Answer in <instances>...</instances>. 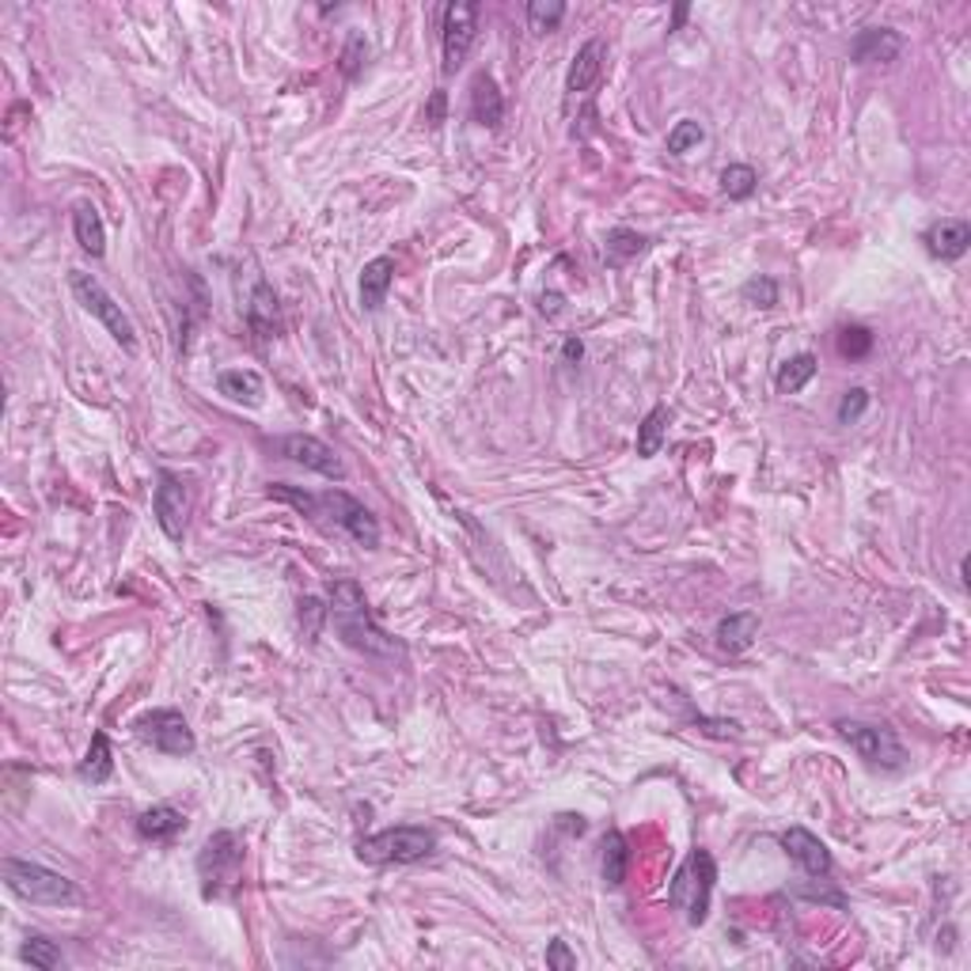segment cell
Listing matches in <instances>:
<instances>
[{"mask_svg":"<svg viewBox=\"0 0 971 971\" xmlns=\"http://www.w3.org/2000/svg\"><path fill=\"white\" fill-rule=\"evenodd\" d=\"M247 847L236 831H213L197 854V880L205 899H220L225 891L240 888Z\"/></svg>","mask_w":971,"mask_h":971,"instance_id":"6","label":"cell"},{"mask_svg":"<svg viewBox=\"0 0 971 971\" xmlns=\"http://www.w3.org/2000/svg\"><path fill=\"white\" fill-rule=\"evenodd\" d=\"M73 232H76V243H81L84 254H92V259H103V254H107V228H103V217L92 202H81L73 209Z\"/></svg>","mask_w":971,"mask_h":971,"instance_id":"23","label":"cell"},{"mask_svg":"<svg viewBox=\"0 0 971 971\" xmlns=\"http://www.w3.org/2000/svg\"><path fill=\"white\" fill-rule=\"evenodd\" d=\"M269 448L277 452L281 459H289V464H300L308 467V471L323 475V479L338 482L346 479V464H341L338 456H334V448L326 441H320V436L312 433H289V436H277Z\"/></svg>","mask_w":971,"mask_h":971,"instance_id":"10","label":"cell"},{"mask_svg":"<svg viewBox=\"0 0 971 971\" xmlns=\"http://www.w3.org/2000/svg\"><path fill=\"white\" fill-rule=\"evenodd\" d=\"M326 619H331V626L338 631V638L353 652H361V657L384 660V664H403L406 660V646L399 638H392V634L372 619L369 600H364V588L357 585V580H349V577L334 580Z\"/></svg>","mask_w":971,"mask_h":971,"instance_id":"1","label":"cell"},{"mask_svg":"<svg viewBox=\"0 0 971 971\" xmlns=\"http://www.w3.org/2000/svg\"><path fill=\"white\" fill-rule=\"evenodd\" d=\"M714 880H718V865H714L710 850H691L687 862L675 870L672 885H668V903L680 907L683 919L691 926H703L710 919V899H714Z\"/></svg>","mask_w":971,"mask_h":971,"instance_id":"3","label":"cell"},{"mask_svg":"<svg viewBox=\"0 0 971 971\" xmlns=\"http://www.w3.org/2000/svg\"><path fill=\"white\" fill-rule=\"evenodd\" d=\"M217 392L240 406H262L266 384H262V376L254 369H225L217 376Z\"/></svg>","mask_w":971,"mask_h":971,"instance_id":"22","label":"cell"},{"mask_svg":"<svg viewBox=\"0 0 971 971\" xmlns=\"http://www.w3.org/2000/svg\"><path fill=\"white\" fill-rule=\"evenodd\" d=\"M137 732H141V740H148V744L156 747V752L175 755V759H182V755H194L197 752L194 729L187 726V718H182L179 710H153V714H145V718L137 721Z\"/></svg>","mask_w":971,"mask_h":971,"instance_id":"11","label":"cell"},{"mask_svg":"<svg viewBox=\"0 0 971 971\" xmlns=\"http://www.w3.org/2000/svg\"><path fill=\"white\" fill-rule=\"evenodd\" d=\"M603 854H600V877L608 888H623L626 873H631V842H626L623 831H608L603 835Z\"/></svg>","mask_w":971,"mask_h":971,"instance_id":"21","label":"cell"},{"mask_svg":"<svg viewBox=\"0 0 971 971\" xmlns=\"http://www.w3.org/2000/svg\"><path fill=\"white\" fill-rule=\"evenodd\" d=\"M559 304H562V297H543V312H547V315L559 312Z\"/></svg>","mask_w":971,"mask_h":971,"instance_id":"41","label":"cell"},{"mask_svg":"<svg viewBox=\"0 0 971 971\" xmlns=\"http://www.w3.org/2000/svg\"><path fill=\"white\" fill-rule=\"evenodd\" d=\"M706 141V130L695 122V118H683V122L672 125V133H668V153L672 156H687L691 148H698Z\"/></svg>","mask_w":971,"mask_h":971,"instance_id":"32","label":"cell"},{"mask_svg":"<svg viewBox=\"0 0 971 971\" xmlns=\"http://www.w3.org/2000/svg\"><path fill=\"white\" fill-rule=\"evenodd\" d=\"M429 854H436V831L429 827H384L376 835H364L357 842V858L364 865H413L425 862Z\"/></svg>","mask_w":971,"mask_h":971,"instance_id":"5","label":"cell"},{"mask_svg":"<svg viewBox=\"0 0 971 971\" xmlns=\"http://www.w3.org/2000/svg\"><path fill=\"white\" fill-rule=\"evenodd\" d=\"M528 20L536 31H554L562 20H566V4H562V0H531Z\"/></svg>","mask_w":971,"mask_h":971,"instance_id":"34","label":"cell"},{"mask_svg":"<svg viewBox=\"0 0 971 971\" xmlns=\"http://www.w3.org/2000/svg\"><path fill=\"white\" fill-rule=\"evenodd\" d=\"M153 513H156V524H160L164 536L171 539V543H182V536H187V516H190V493L179 475H171V471L156 475Z\"/></svg>","mask_w":971,"mask_h":971,"instance_id":"12","label":"cell"},{"mask_svg":"<svg viewBox=\"0 0 971 971\" xmlns=\"http://www.w3.org/2000/svg\"><path fill=\"white\" fill-rule=\"evenodd\" d=\"M683 20H687V4H675L672 8V27H668V31H680Z\"/></svg>","mask_w":971,"mask_h":971,"instance_id":"40","label":"cell"},{"mask_svg":"<svg viewBox=\"0 0 971 971\" xmlns=\"http://www.w3.org/2000/svg\"><path fill=\"white\" fill-rule=\"evenodd\" d=\"M835 346H839V353L847 357V361H862V357H870L873 346H877V334H873L870 326H862V323H850V326H842V331H839Z\"/></svg>","mask_w":971,"mask_h":971,"instance_id":"31","label":"cell"},{"mask_svg":"<svg viewBox=\"0 0 971 971\" xmlns=\"http://www.w3.org/2000/svg\"><path fill=\"white\" fill-rule=\"evenodd\" d=\"M668 425H672V410H668L664 403L652 406L646 418H642V425H638V456H642V459H652L660 448H664V441H668Z\"/></svg>","mask_w":971,"mask_h":971,"instance_id":"26","label":"cell"},{"mask_svg":"<svg viewBox=\"0 0 971 971\" xmlns=\"http://www.w3.org/2000/svg\"><path fill=\"white\" fill-rule=\"evenodd\" d=\"M76 775H81L84 782H92V786H103L110 775H115V752H110L107 732H95V736H92V747H87V755L81 759V767H76Z\"/></svg>","mask_w":971,"mask_h":971,"instance_id":"25","label":"cell"},{"mask_svg":"<svg viewBox=\"0 0 971 971\" xmlns=\"http://www.w3.org/2000/svg\"><path fill=\"white\" fill-rule=\"evenodd\" d=\"M580 357H585V341H580L577 334H570V338L562 341V361H566V364H577Z\"/></svg>","mask_w":971,"mask_h":971,"instance_id":"39","label":"cell"},{"mask_svg":"<svg viewBox=\"0 0 971 971\" xmlns=\"http://www.w3.org/2000/svg\"><path fill=\"white\" fill-rule=\"evenodd\" d=\"M778 842H782V850L808 873V877H831V870H835L831 850H827V842L819 839V835H812L808 827H786V831L778 835Z\"/></svg>","mask_w":971,"mask_h":971,"instance_id":"13","label":"cell"},{"mask_svg":"<svg viewBox=\"0 0 971 971\" xmlns=\"http://www.w3.org/2000/svg\"><path fill=\"white\" fill-rule=\"evenodd\" d=\"M247 326H251V334H259L262 341L281 334V308H277V292L269 289L266 281L254 285L251 304H247Z\"/></svg>","mask_w":971,"mask_h":971,"instance_id":"18","label":"cell"},{"mask_svg":"<svg viewBox=\"0 0 971 971\" xmlns=\"http://www.w3.org/2000/svg\"><path fill=\"white\" fill-rule=\"evenodd\" d=\"M922 240H926V251L934 254V259L957 262V259H964L968 247H971V225L968 220H957V217L937 220L934 228H926Z\"/></svg>","mask_w":971,"mask_h":971,"instance_id":"16","label":"cell"},{"mask_svg":"<svg viewBox=\"0 0 971 971\" xmlns=\"http://www.w3.org/2000/svg\"><path fill=\"white\" fill-rule=\"evenodd\" d=\"M603 61H608V43L603 38H588L577 53H573V65L566 76V95L577 99V95H588L603 76Z\"/></svg>","mask_w":971,"mask_h":971,"instance_id":"15","label":"cell"},{"mask_svg":"<svg viewBox=\"0 0 971 971\" xmlns=\"http://www.w3.org/2000/svg\"><path fill=\"white\" fill-rule=\"evenodd\" d=\"M479 12L482 8L475 0H452L441 15V50H444V76H452L467 61L479 35Z\"/></svg>","mask_w":971,"mask_h":971,"instance_id":"9","label":"cell"},{"mask_svg":"<svg viewBox=\"0 0 971 971\" xmlns=\"http://www.w3.org/2000/svg\"><path fill=\"white\" fill-rule=\"evenodd\" d=\"M547 968H554V971H573V968H577V957H573L570 945L562 942V937H554V942L547 945Z\"/></svg>","mask_w":971,"mask_h":971,"instance_id":"37","label":"cell"},{"mask_svg":"<svg viewBox=\"0 0 971 971\" xmlns=\"http://www.w3.org/2000/svg\"><path fill=\"white\" fill-rule=\"evenodd\" d=\"M816 372H819L816 357H812V353H798V357H790L782 369H778L775 384H778V392H782V395H798V392H805L808 380L816 376Z\"/></svg>","mask_w":971,"mask_h":971,"instance_id":"28","label":"cell"},{"mask_svg":"<svg viewBox=\"0 0 971 971\" xmlns=\"http://www.w3.org/2000/svg\"><path fill=\"white\" fill-rule=\"evenodd\" d=\"M395 281V259L380 254V259L364 262L361 269V308L364 312H380L387 304V289Z\"/></svg>","mask_w":971,"mask_h":971,"instance_id":"20","label":"cell"},{"mask_svg":"<svg viewBox=\"0 0 971 971\" xmlns=\"http://www.w3.org/2000/svg\"><path fill=\"white\" fill-rule=\"evenodd\" d=\"M835 729H839V736L854 747L858 759H865V767L885 770V775H899V770H907V763H911L907 747L899 744V736L888 726H870V721L842 718V721H835Z\"/></svg>","mask_w":971,"mask_h":971,"instance_id":"7","label":"cell"},{"mask_svg":"<svg viewBox=\"0 0 971 971\" xmlns=\"http://www.w3.org/2000/svg\"><path fill=\"white\" fill-rule=\"evenodd\" d=\"M646 247L649 240L642 232H634V228H611V232L603 236V259H608V266H626V262L638 259Z\"/></svg>","mask_w":971,"mask_h":971,"instance_id":"27","label":"cell"},{"mask_svg":"<svg viewBox=\"0 0 971 971\" xmlns=\"http://www.w3.org/2000/svg\"><path fill=\"white\" fill-rule=\"evenodd\" d=\"M269 498H281V501H289V505H297L308 520H323L326 516V520L338 524L357 547H364V551H376L380 547V520L372 516V508H364L361 501L353 498V493H346V490L308 493V490H300V485L277 482V485H269Z\"/></svg>","mask_w":971,"mask_h":971,"instance_id":"2","label":"cell"},{"mask_svg":"<svg viewBox=\"0 0 971 971\" xmlns=\"http://www.w3.org/2000/svg\"><path fill=\"white\" fill-rule=\"evenodd\" d=\"M865 410H870V392H865V387H850V392H842V399H839L842 425H854Z\"/></svg>","mask_w":971,"mask_h":971,"instance_id":"36","label":"cell"},{"mask_svg":"<svg viewBox=\"0 0 971 971\" xmlns=\"http://www.w3.org/2000/svg\"><path fill=\"white\" fill-rule=\"evenodd\" d=\"M364 58H369V43H364L361 31H353V35L346 38V50H341V73H346L349 81H357V73H361Z\"/></svg>","mask_w":971,"mask_h":971,"instance_id":"35","label":"cell"},{"mask_svg":"<svg viewBox=\"0 0 971 971\" xmlns=\"http://www.w3.org/2000/svg\"><path fill=\"white\" fill-rule=\"evenodd\" d=\"M714 638H718L721 652H732V657H736V652H747L752 642L759 638V615H755V611H732V615H726L718 623Z\"/></svg>","mask_w":971,"mask_h":971,"instance_id":"19","label":"cell"},{"mask_svg":"<svg viewBox=\"0 0 971 971\" xmlns=\"http://www.w3.org/2000/svg\"><path fill=\"white\" fill-rule=\"evenodd\" d=\"M20 960H23V964H31V968H38V971H53V968L65 964L61 949L43 934H31L27 942L20 945Z\"/></svg>","mask_w":971,"mask_h":971,"instance_id":"29","label":"cell"},{"mask_svg":"<svg viewBox=\"0 0 971 971\" xmlns=\"http://www.w3.org/2000/svg\"><path fill=\"white\" fill-rule=\"evenodd\" d=\"M179 831H187V816L171 805H153L148 812L137 816V835L141 839H153V842H167L175 839Z\"/></svg>","mask_w":971,"mask_h":971,"instance_id":"24","label":"cell"},{"mask_svg":"<svg viewBox=\"0 0 971 971\" xmlns=\"http://www.w3.org/2000/svg\"><path fill=\"white\" fill-rule=\"evenodd\" d=\"M740 297H744V304L752 308H775L778 304V281L767 274H755L744 281V289H740Z\"/></svg>","mask_w":971,"mask_h":971,"instance_id":"33","label":"cell"},{"mask_svg":"<svg viewBox=\"0 0 971 971\" xmlns=\"http://www.w3.org/2000/svg\"><path fill=\"white\" fill-rule=\"evenodd\" d=\"M721 190L732 197V202H747V197L759 190V171L752 164H729L721 171Z\"/></svg>","mask_w":971,"mask_h":971,"instance_id":"30","label":"cell"},{"mask_svg":"<svg viewBox=\"0 0 971 971\" xmlns=\"http://www.w3.org/2000/svg\"><path fill=\"white\" fill-rule=\"evenodd\" d=\"M903 50V35L891 27H862L850 43V61L854 65H888Z\"/></svg>","mask_w":971,"mask_h":971,"instance_id":"14","label":"cell"},{"mask_svg":"<svg viewBox=\"0 0 971 971\" xmlns=\"http://www.w3.org/2000/svg\"><path fill=\"white\" fill-rule=\"evenodd\" d=\"M69 289H73L76 304H81L84 312H92L95 320L107 326V334L118 341V346L130 349V353H133V349H137V331H133L130 315H125V312H122V304H118V300L110 297L107 289H103L99 277L84 274V269H73V274H69Z\"/></svg>","mask_w":971,"mask_h":971,"instance_id":"8","label":"cell"},{"mask_svg":"<svg viewBox=\"0 0 971 971\" xmlns=\"http://www.w3.org/2000/svg\"><path fill=\"white\" fill-rule=\"evenodd\" d=\"M471 118L482 130H498L505 122V95L490 73H479L471 81Z\"/></svg>","mask_w":971,"mask_h":971,"instance_id":"17","label":"cell"},{"mask_svg":"<svg viewBox=\"0 0 971 971\" xmlns=\"http://www.w3.org/2000/svg\"><path fill=\"white\" fill-rule=\"evenodd\" d=\"M0 873H4V885L12 896L27 899V903L38 907H61V903H76L81 891H76L73 880L58 870H46L38 862H23V858H4L0 862Z\"/></svg>","mask_w":971,"mask_h":971,"instance_id":"4","label":"cell"},{"mask_svg":"<svg viewBox=\"0 0 971 971\" xmlns=\"http://www.w3.org/2000/svg\"><path fill=\"white\" fill-rule=\"evenodd\" d=\"M444 103H448V95L433 92V99H429V107H425V122L433 125V130H441V122H444Z\"/></svg>","mask_w":971,"mask_h":971,"instance_id":"38","label":"cell"}]
</instances>
